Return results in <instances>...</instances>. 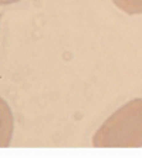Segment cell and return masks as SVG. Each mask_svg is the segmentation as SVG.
Listing matches in <instances>:
<instances>
[{
    "mask_svg": "<svg viewBox=\"0 0 142 158\" xmlns=\"http://www.w3.org/2000/svg\"><path fill=\"white\" fill-rule=\"evenodd\" d=\"M115 6L128 15H141L142 0H112Z\"/></svg>",
    "mask_w": 142,
    "mask_h": 158,
    "instance_id": "3",
    "label": "cell"
},
{
    "mask_svg": "<svg viewBox=\"0 0 142 158\" xmlns=\"http://www.w3.org/2000/svg\"><path fill=\"white\" fill-rule=\"evenodd\" d=\"M98 148L142 147V98H135L117 110L92 138Z\"/></svg>",
    "mask_w": 142,
    "mask_h": 158,
    "instance_id": "1",
    "label": "cell"
},
{
    "mask_svg": "<svg viewBox=\"0 0 142 158\" xmlns=\"http://www.w3.org/2000/svg\"><path fill=\"white\" fill-rule=\"evenodd\" d=\"M0 19H2V15H0Z\"/></svg>",
    "mask_w": 142,
    "mask_h": 158,
    "instance_id": "5",
    "label": "cell"
},
{
    "mask_svg": "<svg viewBox=\"0 0 142 158\" xmlns=\"http://www.w3.org/2000/svg\"><path fill=\"white\" fill-rule=\"evenodd\" d=\"M13 130H14V118L11 108L6 103V100L0 97V148H6L10 145Z\"/></svg>",
    "mask_w": 142,
    "mask_h": 158,
    "instance_id": "2",
    "label": "cell"
},
{
    "mask_svg": "<svg viewBox=\"0 0 142 158\" xmlns=\"http://www.w3.org/2000/svg\"><path fill=\"white\" fill-rule=\"evenodd\" d=\"M20 0H0V4H11V3H17Z\"/></svg>",
    "mask_w": 142,
    "mask_h": 158,
    "instance_id": "4",
    "label": "cell"
}]
</instances>
